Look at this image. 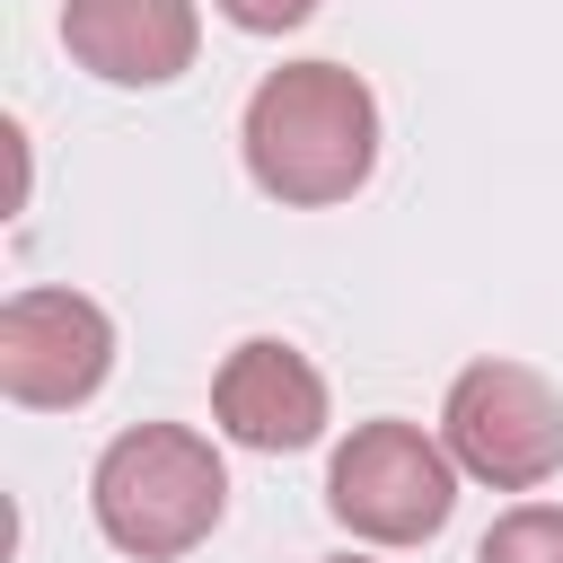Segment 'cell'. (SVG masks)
<instances>
[{
	"mask_svg": "<svg viewBox=\"0 0 563 563\" xmlns=\"http://www.w3.org/2000/svg\"><path fill=\"white\" fill-rule=\"evenodd\" d=\"M238 150H246V176L290 211L352 202L378 167V97L343 62H282L246 97Z\"/></svg>",
	"mask_w": 563,
	"mask_h": 563,
	"instance_id": "obj_1",
	"label": "cell"
},
{
	"mask_svg": "<svg viewBox=\"0 0 563 563\" xmlns=\"http://www.w3.org/2000/svg\"><path fill=\"white\" fill-rule=\"evenodd\" d=\"M88 510H97V537L132 563H176L194 554L220 510H229V466L202 431L185 422H132L106 440L97 475H88Z\"/></svg>",
	"mask_w": 563,
	"mask_h": 563,
	"instance_id": "obj_2",
	"label": "cell"
},
{
	"mask_svg": "<svg viewBox=\"0 0 563 563\" xmlns=\"http://www.w3.org/2000/svg\"><path fill=\"white\" fill-rule=\"evenodd\" d=\"M325 510L361 545H422L457 510V457L422 422H396V413L352 422V440L325 466Z\"/></svg>",
	"mask_w": 563,
	"mask_h": 563,
	"instance_id": "obj_3",
	"label": "cell"
},
{
	"mask_svg": "<svg viewBox=\"0 0 563 563\" xmlns=\"http://www.w3.org/2000/svg\"><path fill=\"white\" fill-rule=\"evenodd\" d=\"M440 440H449L457 475H475L493 493H537L563 475V396L528 361H475L449 378Z\"/></svg>",
	"mask_w": 563,
	"mask_h": 563,
	"instance_id": "obj_4",
	"label": "cell"
},
{
	"mask_svg": "<svg viewBox=\"0 0 563 563\" xmlns=\"http://www.w3.org/2000/svg\"><path fill=\"white\" fill-rule=\"evenodd\" d=\"M114 369V317L88 290H9L0 299V396L26 413H70Z\"/></svg>",
	"mask_w": 563,
	"mask_h": 563,
	"instance_id": "obj_5",
	"label": "cell"
},
{
	"mask_svg": "<svg viewBox=\"0 0 563 563\" xmlns=\"http://www.w3.org/2000/svg\"><path fill=\"white\" fill-rule=\"evenodd\" d=\"M211 422H220L238 449H264V457L317 449V440H325V378H317V361H308L299 343L255 334V343H238V352L220 361V378H211Z\"/></svg>",
	"mask_w": 563,
	"mask_h": 563,
	"instance_id": "obj_6",
	"label": "cell"
},
{
	"mask_svg": "<svg viewBox=\"0 0 563 563\" xmlns=\"http://www.w3.org/2000/svg\"><path fill=\"white\" fill-rule=\"evenodd\" d=\"M62 44L106 88H167L194 70V0H62Z\"/></svg>",
	"mask_w": 563,
	"mask_h": 563,
	"instance_id": "obj_7",
	"label": "cell"
},
{
	"mask_svg": "<svg viewBox=\"0 0 563 563\" xmlns=\"http://www.w3.org/2000/svg\"><path fill=\"white\" fill-rule=\"evenodd\" d=\"M475 563H563V510L554 501H519L484 528Z\"/></svg>",
	"mask_w": 563,
	"mask_h": 563,
	"instance_id": "obj_8",
	"label": "cell"
},
{
	"mask_svg": "<svg viewBox=\"0 0 563 563\" xmlns=\"http://www.w3.org/2000/svg\"><path fill=\"white\" fill-rule=\"evenodd\" d=\"M229 26H246V35H290V26H308L317 18V0H211Z\"/></svg>",
	"mask_w": 563,
	"mask_h": 563,
	"instance_id": "obj_9",
	"label": "cell"
},
{
	"mask_svg": "<svg viewBox=\"0 0 563 563\" xmlns=\"http://www.w3.org/2000/svg\"><path fill=\"white\" fill-rule=\"evenodd\" d=\"M325 563H369V554H325Z\"/></svg>",
	"mask_w": 563,
	"mask_h": 563,
	"instance_id": "obj_10",
	"label": "cell"
}]
</instances>
